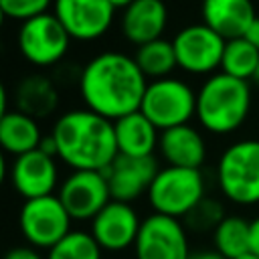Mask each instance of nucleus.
I'll list each match as a JSON object with an SVG mask.
<instances>
[{"instance_id": "3", "label": "nucleus", "mask_w": 259, "mask_h": 259, "mask_svg": "<svg viewBox=\"0 0 259 259\" xmlns=\"http://www.w3.org/2000/svg\"><path fill=\"white\" fill-rule=\"evenodd\" d=\"M249 81L227 73H212L196 91V121L214 136L237 132L251 111Z\"/></svg>"}, {"instance_id": "34", "label": "nucleus", "mask_w": 259, "mask_h": 259, "mask_svg": "<svg viewBox=\"0 0 259 259\" xmlns=\"http://www.w3.org/2000/svg\"><path fill=\"white\" fill-rule=\"evenodd\" d=\"M255 85H259V63H257V69H255V75H253V79H251Z\"/></svg>"}, {"instance_id": "22", "label": "nucleus", "mask_w": 259, "mask_h": 259, "mask_svg": "<svg viewBox=\"0 0 259 259\" xmlns=\"http://www.w3.org/2000/svg\"><path fill=\"white\" fill-rule=\"evenodd\" d=\"M249 229H251V221H245L241 214H227L212 231L214 249L227 259H239L251 253Z\"/></svg>"}, {"instance_id": "2", "label": "nucleus", "mask_w": 259, "mask_h": 259, "mask_svg": "<svg viewBox=\"0 0 259 259\" xmlns=\"http://www.w3.org/2000/svg\"><path fill=\"white\" fill-rule=\"evenodd\" d=\"M51 134L59 148V160L73 170L105 172L119 154L113 121L87 107L59 115Z\"/></svg>"}, {"instance_id": "30", "label": "nucleus", "mask_w": 259, "mask_h": 259, "mask_svg": "<svg viewBox=\"0 0 259 259\" xmlns=\"http://www.w3.org/2000/svg\"><path fill=\"white\" fill-rule=\"evenodd\" d=\"M38 150H42L45 154H49V156H53V158H59V148H57V142H55L53 134H47V136H42Z\"/></svg>"}, {"instance_id": "18", "label": "nucleus", "mask_w": 259, "mask_h": 259, "mask_svg": "<svg viewBox=\"0 0 259 259\" xmlns=\"http://www.w3.org/2000/svg\"><path fill=\"white\" fill-rule=\"evenodd\" d=\"M158 150L166 160V166L200 168L206 160V142L190 123L164 130L160 134Z\"/></svg>"}, {"instance_id": "19", "label": "nucleus", "mask_w": 259, "mask_h": 259, "mask_svg": "<svg viewBox=\"0 0 259 259\" xmlns=\"http://www.w3.org/2000/svg\"><path fill=\"white\" fill-rule=\"evenodd\" d=\"M117 152L132 158H150L158 150L160 130L142 113V109L132 111L113 121Z\"/></svg>"}, {"instance_id": "8", "label": "nucleus", "mask_w": 259, "mask_h": 259, "mask_svg": "<svg viewBox=\"0 0 259 259\" xmlns=\"http://www.w3.org/2000/svg\"><path fill=\"white\" fill-rule=\"evenodd\" d=\"M16 40L26 63L34 67H51L67 55L73 38L53 12H45L20 22Z\"/></svg>"}, {"instance_id": "14", "label": "nucleus", "mask_w": 259, "mask_h": 259, "mask_svg": "<svg viewBox=\"0 0 259 259\" xmlns=\"http://www.w3.org/2000/svg\"><path fill=\"white\" fill-rule=\"evenodd\" d=\"M10 184L24 200L53 194L61 186L57 160L38 148L16 156L10 164Z\"/></svg>"}, {"instance_id": "4", "label": "nucleus", "mask_w": 259, "mask_h": 259, "mask_svg": "<svg viewBox=\"0 0 259 259\" xmlns=\"http://www.w3.org/2000/svg\"><path fill=\"white\" fill-rule=\"evenodd\" d=\"M217 184L233 204L259 202V140H237L223 150L217 162Z\"/></svg>"}, {"instance_id": "29", "label": "nucleus", "mask_w": 259, "mask_h": 259, "mask_svg": "<svg viewBox=\"0 0 259 259\" xmlns=\"http://www.w3.org/2000/svg\"><path fill=\"white\" fill-rule=\"evenodd\" d=\"M249 249L253 255H259V214L251 221V229H249Z\"/></svg>"}, {"instance_id": "24", "label": "nucleus", "mask_w": 259, "mask_h": 259, "mask_svg": "<svg viewBox=\"0 0 259 259\" xmlns=\"http://www.w3.org/2000/svg\"><path fill=\"white\" fill-rule=\"evenodd\" d=\"M257 63H259V49L253 47L247 38L239 36V38L227 40L223 61H221L223 73L243 79V81H251L255 75Z\"/></svg>"}, {"instance_id": "35", "label": "nucleus", "mask_w": 259, "mask_h": 259, "mask_svg": "<svg viewBox=\"0 0 259 259\" xmlns=\"http://www.w3.org/2000/svg\"><path fill=\"white\" fill-rule=\"evenodd\" d=\"M239 259H259V255H253V253H247V255H243V257H239Z\"/></svg>"}, {"instance_id": "15", "label": "nucleus", "mask_w": 259, "mask_h": 259, "mask_svg": "<svg viewBox=\"0 0 259 259\" xmlns=\"http://www.w3.org/2000/svg\"><path fill=\"white\" fill-rule=\"evenodd\" d=\"M158 170L160 168H158L154 156L132 158V156L117 154V158L105 170L111 198L132 204V200L140 198L142 194H148L150 184L156 178Z\"/></svg>"}, {"instance_id": "23", "label": "nucleus", "mask_w": 259, "mask_h": 259, "mask_svg": "<svg viewBox=\"0 0 259 259\" xmlns=\"http://www.w3.org/2000/svg\"><path fill=\"white\" fill-rule=\"evenodd\" d=\"M134 59H136L138 67L142 69V73L152 81L170 77V73L178 67L174 45H172V40H166L164 36L138 47Z\"/></svg>"}, {"instance_id": "32", "label": "nucleus", "mask_w": 259, "mask_h": 259, "mask_svg": "<svg viewBox=\"0 0 259 259\" xmlns=\"http://www.w3.org/2000/svg\"><path fill=\"white\" fill-rule=\"evenodd\" d=\"M190 259H227L225 255H221L217 249H202L198 253H192Z\"/></svg>"}, {"instance_id": "5", "label": "nucleus", "mask_w": 259, "mask_h": 259, "mask_svg": "<svg viewBox=\"0 0 259 259\" xmlns=\"http://www.w3.org/2000/svg\"><path fill=\"white\" fill-rule=\"evenodd\" d=\"M204 176L200 168L164 166L148 190V202L154 212L182 219L204 200Z\"/></svg>"}, {"instance_id": "25", "label": "nucleus", "mask_w": 259, "mask_h": 259, "mask_svg": "<svg viewBox=\"0 0 259 259\" xmlns=\"http://www.w3.org/2000/svg\"><path fill=\"white\" fill-rule=\"evenodd\" d=\"M101 247L87 231H71L47 251V259H101Z\"/></svg>"}, {"instance_id": "26", "label": "nucleus", "mask_w": 259, "mask_h": 259, "mask_svg": "<svg viewBox=\"0 0 259 259\" xmlns=\"http://www.w3.org/2000/svg\"><path fill=\"white\" fill-rule=\"evenodd\" d=\"M55 0H0V10L6 18L26 22L34 16L49 12Z\"/></svg>"}, {"instance_id": "31", "label": "nucleus", "mask_w": 259, "mask_h": 259, "mask_svg": "<svg viewBox=\"0 0 259 259\" xmlns=\"http://www.w3.org/2000/svg\"><path fill=\"white\" fill-rule=\"evenodd\" d=\"M243 38H247L253 47H257V49H259V16L251 22V26L247 28V32H245V36H243Z\"/></svg>"}, {"instance_id": "10", "label": "nucleus", "mask_w": 259, "mask_h": 259, "mask_svg": "<svg viewBox=\"0 0 259 259\" xmlns=\"http://www.w3.org/2000/svg\"><path fill=\"white\" fill-rule=\"evenodd\" d=\"M188 233L180 219L152 212L142 221L134 243L136 259H190Z\"/></svg>"}, {"instance_id": "21", "label": "nucleus", "mask_w": 259, "mask_h": 259, "mask_svg": "<svg viewBox=\"0 0 259 259\" xmlns=\"http://www.w3.org/2000/svg\"><path fill=\"white\" fill-rule=\"evenodd\" d=\"M16 109L32 115L34 119L47 117L59 105V91L51 79L42 75H30L22 79L14 93Z\"/></svg>"}, {"instance_id": "33", "label": "nucleus", "mask_w": 259, "mask_h": 259, "mask_svg": "<svg viewBox=\"0 0 259 259\" xmlns=\"http://www.w3.org/2000/svg\"><path fill=\"white\" fill-rule=\"evenodd\" d=\"M109 2L115 6V10H117V8H121V10H123V8H125V6H130L134 0H109Z\"/></svg>"}, {"instance_id": "7", "label": "nucleus", "mask_w": 259, "mask_h": 259, "mask_svg": "<svg viewBox=\"0 0 259 259\" xmlns=\"http://www.w3.org/2000/svg\"><path fill=\"white\" fill-rule=\"evenodd\" d=\"M71 223L73 219L57 194L24 200L18 212V227L24 241L47 251L71 233Z\"/></svg>"}, {"instance_id": "11", "label": "nucleus", "mask_w": 259, "mask_h": 259, "mask_svg": "<svg viewBox=\"0 0 259 259\" xmlns=\"http://www.w3.org/2000/svg\"><path fill=\"white\" fill-rule=\"evenodd\" d=\"M73 221H93L109 202V182L99 170H73L59 186L57 194Z\"/></svg>"}, {"instance_id": "1", "label": "nucleus", "mask_w": 259, "mask_h": 259, "mask_svg": "<svg viewBox=\"0 0 259 259\" xmlns=\"http://www.w3.org/2000/svg\"><path fill=\"white\" fill-rule=\"evenodd\" d=\"M148 83L136 59L119 51L91 57L79 73V93L85 107L111 121L142 107Z\"/></svg>"}, {"instance_id": "17", "label": "nucleus", "mask_w": 259, "mask_h": 259, "mask_svg": "<svg viewBox=\"0 0 259 259\" xmlns=\"http://www.w3.org/2000/svg\"><path fill=\"white\" fill-rule=\"evenodd\" d=\"M200 14L202 22L225 40L245 36L247 28L257 18L251 0H202Z\"/></svg>"}, {"instance_id": "20", "label": "nucleus", "mask_w": 259, "mask_h": 259, "mask_svg": "<svg viewBox=\"0 0 259 259\" xmlns=\"http://www.w3.org/2000/svg\"><path fill=\"white\" fill-rule=\"evenodd\" d=\"M42 136L38 121L20 109H10L0 115V144L2 150L14 158L36 150Z\"/></svg>"}, {"instance_id": "6", "label": "nucleus", "mask_w": 259, "mask_h": 259, "mask_svg": "<svg viewBox=\"0 0 259 259\" xmlns=\"http://www.w3.org/2000/svg\"><path fill=\"white\" fill-rule=\"evenodd\" d=\"M140 109L160 132L184 125L196 117V91L172 75L156 79L148 83Z\"/></svg>"}, {"instance_id": "9", "label": "nucleus", "mask_w": 259, "mask_h": 259, "mask_svg": "<svg viewBox=\"0 0 259 259\" xmlns=\"http://www.w3.org/2000/svg\"><path fill=\"white\" fill-rule=\"evenodd\" d=\"M174 53L178 69L190 75H212L221 69L227 40L204 22L180 28L174 38Z\"/></svg>"}, {"instance_id": "27", "label": "nucleus", "mask_w": 259, "mask_h": 259, "mask_svg": "<svg viewBox=\"0 0 259 259\" xmlns=\"http://www.w3.org/2000/svg\"><path fill=\"white\" fill-rule=\"evenodd\" d=\"M225 210L221 206L219 200L214 198H204L188 217H186V223L194 229V231H214L217 225L225 219Z\"/></svg>"}, {"instance_id": "28", "label": "nucleus", "mask_w": 259, "mask_h": 259, "mask_svg": "<svg viewBox=\"0 0 259 259\" xmlns=\"http://www.w3.org/2000/svg\"><path fill=\"white\" fill-rule=\"evenodd\" d=\"M4 259H47V257H42L38 249L32 245H18V247H12L4 255Z\"/></svg>"}, {"instance_id": "12", "label": "nucleus", "mask_w": 259, "mask_h": 259, "mask_svg": "<svg viewBox=\"0 0 259 259\" xmlns=\"http://www.w3.org/2000/svg\"><path fill=\"white\" fill-rule=\"evenodd\" d=\"M53 14L73 40L91 42L111 28L115 6L109 0H55Z\"/></svg>"}, {"instance_id": "16", "label": "nucleus", "mask_w": 259, "mask_h": 259, "mask_svg": "<svg viewBox=\"0 0 259 259\" xmlns=\"http://www.w3.org/2000/svg\"><path fill=\"white\" fill-rule=\"evenodd\" d=\"M168 24L164 0H134L121 10V34L136 47L162 38Z\"/></svg>"}, {"instance_id": "13", "label": "nucleus", "mask_w": 259, "mask_h": 259, "mask_svg": "<svg viewBox=\"0 0 259 259\" xmlns=\"http://www.w3.org/2000/svg\"><path fill=\"white\" fill-rule=\"evenodd\" d=\"M142 219L130 202L109 200L91 221V235L103 251L119 253L134 247Z\"/></svg>"}]
</instances>
